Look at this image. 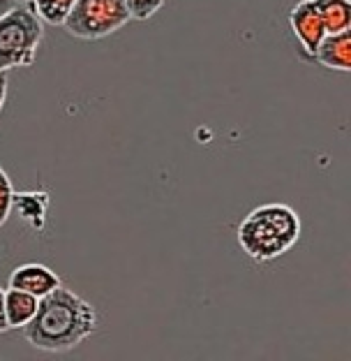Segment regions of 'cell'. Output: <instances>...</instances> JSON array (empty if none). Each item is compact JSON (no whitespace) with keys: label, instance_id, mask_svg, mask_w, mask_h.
<instances>
[{"label":"cell","instance_id":"cell-12","mask_svg":"<svg viewBox=\"0 0 351 361\" xmlns=\"http://www.w3.org/2000/svg\"><path fill=\"white\" fill-rule=\"evenodd\" d=\"M125 7L134 21H148L165 7V0H125Z\"/></svg>","mask_w":351,"mask_h":361},{"label":"cell","instance_id":"cell-13","mask_svg":"<svg viewBox=\"0 0 351 361\" xmlns=\"http://www.w3.org/2000/svg\"><path fill=\"white\" fill-rule=\"evenodd\" d=\"M12 197H14L12 180L5 174V169L0 167V227L7 223V218L12 213Z\"/></svg>","mask_w":351,"mask_h":361},{"label":"cell","instance_id":"cell-1","mask_svg":"<svg viewBox=\"0 0 351 361\" xmlns=\"http://www.w3.org/2000/svg\"><path fill=\"white\" fill-rule=\"evenodd\" d=\"M21 329L35 350L70 352L97 331V313L84 297L60 285L39 299L35 315Z\"/></svg>","mask_w":351,"mask_h":361},{"label":"cell","instance_id":"cell-8","mask_svg":"<svg viewBox=\"0 0 351 361\" xmlns=\"http://www.w3.org/2000/svg\"><path fill=\"white\" fill-rule=\"evenodd\" d=\"M37 303H39L37 297H32V294L23 290H16V287H10V290L5 292V315H7L10 329L26 326L32 319V315H35Z\"/></svg>","mask_w":351,"mask_h":361},{"label":"cell","instance_id":"cell-2","mask_svg":"<svg viewBox=\"0 0 351 361\" xmlns=\"http://www.w3.org/2000/svg\"><path fill=\"white\" fill-rule=\"evenodd\" d=\"M300 239V218L287 204H264L250 211L238 227V243L250 259L271 262Z\"/></svg>","mask_w":351,"mask_h":361},{"label":"cell","instance_id":"cell-7","mask_svg":"<svg viewBox=\"0 0 351 361\" xmlns=\"http://www.w3.org/2000/svg\"><path fill=\"white\" fill-rule=\"evenodd\" d=\"M312 61L336 72H349L351 70V32H326L319 49L314 51Z\"/></svg>","mask_w":351,"mask_h":361},{"label":"cell","instance_id":"cell-16","mask_svg":"<svg viewBox=\"0 0 351 361\" xmlns=\"http://www.w3.org/2000/svg\"><path fill=\"white\" fill-rule=\"evenodd\" d=\"M16 3H19V0H0V14L7 12V10H10V7H14Z\"/></svg>","mask_w":351,"mask_h":361},{"label":"cell","instance_id":"cell-11","mask_svg":"<svg viewBox=\"0 0 351 361\" xmlns=\"http://www.w3.org/2000/svg\"><path fill=\"white\" fill-rule=\"evenodd\" d=\"M32 10L49 26H63L65 16L70 14L75 0H30Z\"/></svg>","mask_w":351,"mask_h":361},{"label":"cell","instance_id":"cell-4","mask_svg":"<svg viewBox=\"0 0 351 361\" xmlns=\"http://www.w3.org/2000/svg\"><path fill=\"white\" fill-rule=\"evenodd\" d=\"M132 21L125 0H75L63 26L72 37L95 39L109 37Z\"/></svg>","mask_w":351,"mask_h":361},{"label":"cell","instance_id":"cell-6","mask_svg":"<svg viewBox=\"0 0 351 361\" xmlns=\"http://www.w3.org/2000/svg\"><path fill=\"white\" fill-rule=\"evenodd\" d=\"M60 285H63L60 276L44 264H21V267H16L10 276V287L28 292L37 299L51 294L56 287H60Z\"/></svg>","mask_w":351,"mask_h":361},{"label":"cell","instance_id":"cell-15","mask_svg":"<svg viewBox=\"0 0 351 361\" xmlns=\"http://www.w3.org/2000/svg\"><path fill=\"white\" fill-rule=\"evenodd\" d=\"M10 329V324H7V315H5V292L0 290V334Z\"/></svg>","mask_w":351,"mask_h":361},{"label":"cell","instance_id":"cell-3","mask_svg":"<svg viewBox=\"0 0 351 361\" xmlns=\"http://www.w3.org/2000/svg\"><path fill=\"white\" fill-rule=\"evenodd\" d=\"M44 39L42 19L28 3H16L0 14V70L32 68Z\"/></svg>","mask_w":351,"mask_h":361},{"label":"cell","instance_id":"cell-5","mask_svg":"<svg viewBox=\"0 0 351 361\" xmlns=\"http://www.w3.org/2000/svg\"><path fill=\"white\" fill-rule=\"evenodd\" d=\"M287 19H289L293 35L298 39V44L303 47V51L312 59L326 35L324 21L319 16V10H317L314 0H300V3H296L289 10Z\"/></svg>","mask_w":351,"mask_h":361},{"label":"cell","instance_id":"cell-14","mask_svg":"<svg viewBox=\"0 0 351 361\" xmlns=\"http://www.w3.org/2000/svg\"><path fill=\"white\" fill-rule=\"evenodd\" d=\"M5 100H7V72L0 70V114H3Z\"/></svg>","mask_w":351,"mask_h":361},{"label":"cell","instance_id":"cell-10","mask_svg":"<svg viewBox=\"0 0 351 361\" xmlns=\"http://www.w3.org/2000/svg\"><path fill=\"white\" fill-rule=\"evenodd\" d=\"M326 32H342L351 28V0H314Z\"/></svg>","mask_w":351,"mask_h":361},{"label":"cell","instance_id":"cell-9","mask_svg":"<svg viewBox=\"0 0 351 361\" xmlns=\"http://www.w3.org/2000/svg\"><path fill=\"white\" fill-rule=\"evenodd\" d=\"M49 207L46 192H14L12 197V211L19 213L23 223H28L32 229H42Z\"/></svg>","mask_w":351,"mask_h":361}]
</instances>
